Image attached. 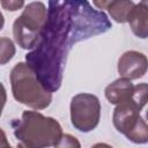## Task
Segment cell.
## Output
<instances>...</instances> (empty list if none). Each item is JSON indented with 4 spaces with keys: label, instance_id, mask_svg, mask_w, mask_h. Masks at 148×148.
<instances>
[{
    "label": "cell",
    "instance_id": "8fae6325",
    "mask_svg": "<svg viewBox=\"0 0 148 148\" xmlns=\"http://www.w3.org/2000/svg\"><path fill=\"white\" fill-rule=\"evenodd\" d=\"M16 49L13 40L8 37H0V65H6L15 56Z\"/></svg>",
    "mask_w": 148,
    "mask_h": 148
},
{
    "label": "cell",
    "instance_id": "4fadbf2b",
    "mask_svg": "<svg viewBox=\"0 0 148 148\" xmlns=\"http://www.w3.org/2000/svg\"><path fill=\"white\" fill-rule=\"evenodd\" d=\"M0 5L9 12H16L21 9L23 6H25L24 1H16V0H9V1H0Z\"/></svg>",
    "mask_w": 148,
    "mask_h": 148
},
{
    "label": "cell",
    "instance_id": "5b68a950",
    "mask_svg": "<svg viewBox=\"0 0 148 148\" xmlns=\"http://www.w3.org/2000/svg\"><path fill=\"white\" fill-rule=\"evenodd\" d=\"M47 9L40 1L25 5L22 14L13 23V36L20 47L31 50L36 46L40 31L46 22Z\"/></svg>",
    "mask_w": 148,
    "mask_h": 148
},
{
    "label": "cell",
    "instance_id": "8992f818",
    "mask_svg": "<svg viewBox=\"0 0 148 148\" xmlns=\"http://www.w3.org/2000/svg\"><path fill=\"white\" fill-rule=\"evenodd\" d=\"M101 119V103L97 96L88 92L75 95L71 101V121L74 128L88 133L95 130Z\"/></svg>",
    "mask_w": 148,
    "mask_h": 148
},
{
    "label": "cell",
    "instance_id": "ba28073f",
    "mask_svg": "<svg viewBox=\"0 0 148 148\" xmlns=\"http://www.w3.org/2000/svg\"><path fill=\"white\" fill-rule=\"evenodd\" d=\"M127 22L136 37L146 39L148 37V2L143 0L135 3L127 16Z\"/></svg>",
    "mask_w": 148,
    "mask_h": 148
},
{
    "label": "cell",
    "instance_id": "7a4b0ae2",
    "mask_svg": "<svg viewBox=\"0 0 148 148\" xmlns=\"http://www.w3.org/2000/svg\"><path fill=\"white\" fill-rule=\"evenodd\" d=\"M147 83L134 86L132 96L117 104L112 114L116 130L138 145L148 142V126L146 119L141 116V111L147 104Z\"/></svg>",
    "mask_w": 148,
    "mask_h": 148
},
{
    "label": "cell",
    "instance_id": "2e32d148",
    "mask_svg": "<svg viewBox=\"0 0 148 148\" xmlns=\"http://www.w3.org/2000/svg\"><path fill=\"white\" fill-rule=\"evenodd\" d=\"M91 148H113V147H111L110 145L104 143V142H98V143H95L94 146H91Z\"/></svg>",
    "mask_w": 148,
    "mask_h": 148
},
{
    "label": "cell",
    "instance_id": "e0dca14e",
    "mask_svg": "<svg viewBox=\"0 0 148 148\" xmlns=\"http://www.w3.org/2000/svg\"><path fill=\"white\" fill-rule=\"evenodd\" d=\"M3 25H5V17H3L2 13L0 12V30L3 28Z\"/></svg>",
    "mask_w": 148,
    "mask_h": 148
},
{
    "label": "cell",
    "instance_id": "30bf717a",
    "mask_svg": "<svg viewBox=\"0 0 148 148\" xmlns=\"http://www.w3.org/2000/svg\"><path fill=\"white\" fill-rule=\"evenodd\" d=\"M92 5L98 9H106L117 23H126L127 16L135 3L133 1H94Z\"/></svg>",
    "mask_w": 148,
    "mask_h": 148
},
{
    "label": "cell",
    "instance_id": "5bb4252c",
    "mask_svg": "<svg viewBox=\"0 0 148 148\" xmlns=\"http://www.w3.org/2000/svg\"><path fill=\"white\" fill-rule=\"evenodd\" d=\"M7 102V92H6V88L3 87V84L0 82V117L2 114V110L5 108V104Z\"/></svg>",
    "mask_w": 148,
    "mask_h": 148
},
{
    "label": "cell",
    "instance_id": "ac0fdd59",
    "mask_svg": "<svg viewBox=\"0 0 148 148\" xmlns=\"http://www.w3.org/2000/svg\"><path fill=\"white\" fill-rule=\"evenodd\" d=\"M16 148H29V147H27L25 145H23V143H17V146H16Z\"/></svg>",
    "mask_w": 148,
    "mask_h": 148
},
{
    "label": "cell",
    "instance_id": "9a60e30c",
    "mask_svg": "<svg viewBox=\"0 0 148 148\" xmlns=\"http://www.w3.org/2000/svg\"><path fill=\"white\" fill-rule=\"evenodd\" d=\"M0 148H12L7 140V135L2 128H0Z\"/></svg>",
    "mask_w": 148,
    "mask_h": 148
},
{
    "label": "cell",
    "instance_id": "3957f363",
    "mask_svg": "<svg viewBox=\"0 0 148 148\" xmlns=\"http://www.w3.org/2000/svg\"><path fill=\"white\" fill-rule=\"evenodd\" d=\"M14 135L29 148L54 147L62 135L58 120L37 111H23L21 119L12 121Z\"/></svg>",
    "mask_w": 148,
    "mask_h": 148
},
{
    "label": "cell",
    "instance_id": "277c9868",
    "mask_svg": "<svg viewBox=\"0 0 148 148\" xmlns=\"http://www.w3.org/2000/svg\"><path fill=\"white\" fill-rule=\"evenodd\" d=\"M14 98L31 109H46L52 102V92L46 90L38 81L35 72L25 64L17 62L9 75Z\"/></svg>",
    "mask_w": 148,
    "mask_h": 148
},
{
    "label": "cell",
    "instance_id": "52a82bcc",
    "mask_svg": "<svg viewBox=\"0 0 148 148\" xmlns=\"http://www.w3.org/2000/svg\"><path fill=\"white\" fill-rule=\"evenodd\" d=\"M147 57L139 51H126L118 60V73L126 80H138L147 73Z\"/></svg>",
    "mask_w": 148,
    "mask_h": 148
},
{
    "label": "cell",
    "instance_id": "9c48e42d",
    "mask_svg": "<svg viewBox=\"0 0 148 148\" xmlns=\"http://www.w3.org/2000/svg\"><path fill=\"white\" fill-rule=\"evenodd\" d=\"M133 90H134V86L130 80L119 77L105 88L104 94H105L106 99L111 104L117 105V104L128 99L132 96Z\"/></svg>",
    "mask_w": 148,
    "mask_h": 148
},
{
    "label": "cell",
    "instance_id": "7c38bea8",
    "mask_svg": "<svg viewBox=\"0 0 148 148\" xmlns=\"http://www.w3.org/2000/svg\"><path fill=\"white\" fill-rule=\"evenodd\" d=\"M54 148H81V143L75 136L71 134H62Z\"/></svg>",
    "mask_w": 148,
    "mask_h": 148
},
{
    "label": "cell",
    "instance_id": "6da1fadb",
    "mask_svg": "<svg viewBox=\"0 0 148 148\" xmlns=\"http://www.w3.org/2000/svg\"><path fill=\"white\" fill-rule=\"evenodd\" d=\"M111 27L106 14L94 9L88 1H49L46 22L36 49L25 56V64L46 90L57 91L72 46Z\"/></svg>",
    "mask_w": 148,
    "mask_h": 148
}]
</instances>
